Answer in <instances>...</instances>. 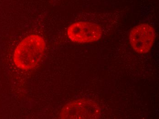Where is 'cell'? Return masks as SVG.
I'll return each mask as SVG.
<instances>
[{"label": "cell", "instance_id": "cell-1", "mask_svg": "<svg viewBox=\"0 0 159 119\" xmlns=\"http://www.w3.org/2000/svg\"><path fill=\"white\" fill-rule=\"evenodd\" d=\"M46 43L40 36L32 34L18 44L13 55L14 62L22 70H30L38 64L44 54Z\"/></svg>", "mask_w": 159, "mask_h": 119}, {"label": "cell", "instance_id": "cell-2", "mask_svg": "<svg viewBox=\"0 0 159 119\" xmlns=\"http://www.w3.org/2000/svg\"><path fill=\"white\" fill-rule=\"evenodd\" d=\"M101 114L98 105L92 100L78 99L67 104L60 114L62 119H98Z\"/></svg>", "mask_w": 159, "mask_h": 119}, {"label": "cell", "instance_id": "cell-3", "mask_svg": "<svg viewBox=\"0 0 159 119\" xmlns=\"http://www.w3.org/2000/svg\"><path fill=\"white\" fill-rule=\"evenodd\" d=\"M67 34L71 41L80 43L96 42L102 36L101 27L98 24L89 22L74 23L69 27Z\"/></svg>", "mask_w": 159, "mask_h": 119}, {"label": "cell", "instance_id": "cell-4", "mask_svg": "<svg viewBox=\"0 0 159 119\" xmlns=\"http://www.w3.org/2000/svg\"><path fill=\"white\" fill-rule=\"evenodd\" d=\"M156 39L154 28L147 24H140L133 28L129 34V41L133 49L140 54L151 50Z\"/></svg>", "mask_w": 159, "mask_h": 119}]
</instances>
